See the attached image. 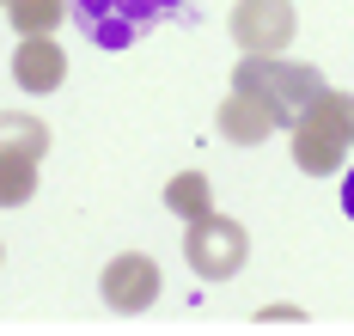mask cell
<instances>
[{"mask_svg":"<svg viewBox=\"0 0 354 336\" xmlns=\"http://www.w3.org/2000/svg\"><path fill=\"white\" fill-rule=\"evenodd\" d=\"M348 147H354V98L324 86L318 98L293 116V165L306 178H330V171H342Z\"/></svg>","mask_w":354,"mask_h":336,"instance_id":"cell-1","label":"cell"},{"mask_svg":"<svg viewBox=\"0 0 354 336\" xmlns=\"http://www.w3.org/2000/svg\"><path fill=\"white\" fill-rule=\"evenodd\" d=\"M232 86L239 92H257L269 116H275V129H293V116L306 111L312 98L324 92V74L312 62H281V55H250L232 68Z\"/></svg>","mask_w":354,"mask_h":336,"instance_id":"cell-2","label":"cell"},{"mask_svg":"<svg viewBox=\"0 0 354 336\" xmlns=\"http://www.w3.org/2000/svg\"><path fill=\"white\" fill-rule=\"evenodd\" d=\"M171 12H183V0H68V19L98 49H129L141 31H153Z\"/></svg>","mask_w":354,"mask_h":336,"instance_id":"cell-3","label":"cell"},{"mask_svg":"<svg viewBox=\"0 0 354 336\" xmlns=\"http://www.w3.org/2000/svg\"><path fill=\"white\" fill-rule=\"evenodd\" d=\"M250 257V239L239 221H226V214H196L189 232H183V263L202 275V281H226V275H239Z\"/></svg>","mask_w":354,"mask_h":336,"instance_id":"cell-4","label":"cell"},{"mask_svg":"<svg viewBox=\"0 0 354 336\" xmlns=\"http://www.w3.org/2000/svg\"><path fill=\"white\" fill-rule=\"evenodd\" d=\"M293 25H299L293 0H239L232 6V37L245 55H281L293 43Z\"/></svg>","mask_w":354,"mask_h":336,"instance_id":"cell-5","label":"cell"},{"mask_svg":"<svg viewBox=\"0 0 354 336\" xmlns=\"http://www.w3.org/2000/svg\"><path fill=\"white\" fill-rule=\"evenodd\" d=\"M104 306H116V312H147L153 299H159V288H165V275H159V263L141 257V251H122V257L104 263Z\"/></svg>","mask_w":354,"mask_h":336,"instance_id":"cell-6","label":"cell"},{"mask_svg":"<svg viewBox=\"0 0 354 336\" xmlns=\"http://www.w3.org/2000/svg\"><path fill=\"white\" fill-rule=\"evenodd\" d=\"M12 80L43 98V92H55L68 80V55L55 49V37H19V49H12Z\"/></svg>","mask_w":354,"mask_h":336,"instance_id":"cell-7","label":"cell"},{"mask_svg":"<svg viewBox=\"0 0 354 336\" xmlns=\"http://www.w3.org/2000/svg\"><path fill=\"white\" fill-rule=\"evenodd\" d=\"M220 135H226L232 147H257V141L275 135V116H269V104H263L257 92H239V86H232V98L220 104Z\"/></svg>","mask_w":354,"mask_h":336,"instance_id":"cell-8","label":"cell"},{"mask_svg":"<svg viewBox=\"0 0 354 336\" xmlns=\"http://www.w3.org/2000/svg\"><path fill=\"white\" fill-rule=\"evenodd\" d=\"M0 6L19 25V37H55V25L68 19V0H0Z\"/></svg>","mask_w":354,"mask_h":336,"instance_id":"cell-9","label":"cell"},{"mask_svg":"<svg viewBox=\"0 0 354 336\" xmlns=\"http://www.w3.org/2000/svg\"><path fill=\"white\" fill-rule=\"evenodd\" d=\"M0 153H25V159H43L49 153V129L25 111H0Z\"/></svg>","mask_w":354,"mask_h":336,"instance_id":"cell-10","label":"cell"},{"mask_svg":"<svg viewBox=\"0 0 354 336\" xmlns=\"http://www.w3.org/2000/svg\"><path fill=\"white\" fill-rule=\"evenodd\" d=\"M165 208L183 214V221H196V214H208V208H214V184L202 178V171H177L171 184H165Z\"/></svg>","mask_w":354,"mask_h":336,"instance_id":"cell-11","label":"cell"},{"mask_svg":"<svg viewBox=\"0 0 354 336\" xmlns=\"http://www.w3.org/2000/svg\"><path fill=\"white\" fill-rule=\"evenodd\" d=\"M342 208H348V221H354V171L342 178Z\"/></svg>","mask_w":354,"mask_h":336,"instance_id":"cell-12","label":"cell"}]
</instances>
